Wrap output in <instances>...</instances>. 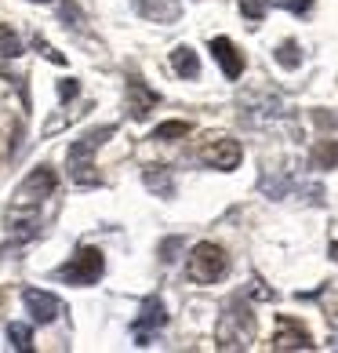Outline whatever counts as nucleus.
Returning <instances> with one entry per match:
<instances>
[{
  "mask_svg": "<svg viewBox=\"0 0 338 353\" xmlns=\"http://www.w3.org/2000/svg\"><path fill=\"white\" fill-rule=\"evenodd\" d=\"M8 339H11V346L22 350V353H30V350H33V332H30V324L11 321V324H8Z\"/></svg>",
  "mask_w": 338,
  "mask_h": 353,
  "instance_id": "nucleus-16",
  "label": "nucleus"
},
{
  "mask_svg": "<svg viewBox=\"0 0 338 353\" xmlns=\"http://www.w3.org/2000/svg\"><path fill=\"white\" fill-rule=\"evenodd\" d=\"M146 186L153 190V193H160V197H171L175 193V182H171V175H160V172H153V168H146Z\"/></svg>",
  "mask_w": 338,
  "mask_h": 353,
  "instance_id": "nucleus-19",
  "label": "nucleus"
},
{
  "mask_svg": "<svg viewBox=\"0 0 338 353\" xmlns=\"http://www.w3.org/2000/svg\"><path fill=\"white\" fill-rule=\"evenodd\" d=\"M55 186H59V175L51 172L47 164H41V168H33V172L19 182L15 204H19V208H41L51 193H55Z\"/></svg>",
  "mask_w": 338,
  "mask_h": 353,
  "instance_id": "nucleus-5",
  "label": "nucleus"
},
{
  "mask_svg": "<svg viewBox=\"0 0 338 353\" xmlns=\"http://www.w3.org/2000/svg\"><path fill=\"white\" fill-rule=\"evenodd\" d=\"M171 70L182 77V81H193V77L200 73V62H197V55H193V48L178 44V48L171 51Z\"/></svg>",
  "mask_w": 338,
  "mask_h": 353,
  "instance_id": "nucleus-13",
  "label": "nucleus"
},
{
  "mask_svg": "<svg viewBox=\"0 0 338 353\" xmlns=\"http://www.w3.org/2000/svg\"><path fill=\"white\" fill-rule=\"evenodd\" d=\"M167 324V310H164V299L160 295H146L142 299V310L131 324V335H135V346H149L153 335Z\"/></svg>",
  "mask_w": 338,
  "mask_h": 353,
  "instance_id": "nucleus-6",
  "label": "nucleus"
},
{
  "mask_svg": "<svg viewBox=\"0 0 338 353\" xmlns=\"http://www.w3.org/2000/svg\"><path fill=\"white\" fill-rule=\"evenodd\" d=\"M331 259H335V263H338V241L331 244Z\"/></svg>",
  "mask_w": 338,
  "mask_h": 353,
  "instance_id": "nucleus-24",
  "label": "nucleus"
},
{
  "mask_svg": "<svg viewBox=\"0 0 338 353\" xmlns=\"http://www.w3.org/2000/svg\"><path fill=\"white\" fill-rule=\"evenodd\" d=\"M240 157H244L240 142L226 139V135H215L200 146V161L207 168H215V172H233V168H240Z\"/></svg>",
  "mask_w": 338,
  "mask_h": 353,
  "instance_id": "nucleus-7",
  "label": "nucleus"
},
{
  "mask_svg": "<svg viewBox=\"0 0 338 353\" xmlns=\"http://www.w3.org/2000/svg\"><path fill=\"white\" fill-rule=\"evenodd\" d=\"M59 95H62V99H73V95H76V81H62V84H59Z\"/></svg>",
  "mask_w": 338,
  "mask_h": 353,
  "instance_id": "nucleus-23",
  "label": "nucleus"
},
{
  "mask_svg": "<svg viewBox=\"0 0 338 353\" xmlns=\"http://www.w3.org/2000/svg\"><path fill=\"white\" fill-rule=\"evenodd\" d=\"M102 273H106V259H102L98 248H76V252L66 259V263L59 266L55 277H59V281H66V284H81V288H87V284H95Z\"/></svg>",
  "mask_w": 338,
  "mask_h": 353,
  "instance_id": "nucleus-3",
  "label": "nucleus"
},
{
  "mask_svg": "<svg viewBox=\"0 0 338 353\" xmlns=\"http://www.w3.org/2000/svg\"><path fill=\"white\" fill-rule=\"evenodd\" d=\"M255 339V313L240 306V299L218 321V350H248Z\"/></svg>",
  "mask_w": 338,
  "mask_h": 353,
  "instance_id": "nucleus-2",
  "label": "nucleus"
},
{
  "mask_svg": "<svg viewBox=\"0 0 338 353\" xmlns=\"http://www.w3.org/2000/svg\"><path fill=\"white\" fill-rule=\"evenodd\" d=\"M211 51H215V62L226 73V81H240V77H244V55H240V48L233 44L229 37H215Z\"/></svg>",
  "mask_w": 338,
  "mask_h": 353,
  "instance_id": "nucleus-11",
  "label": "nucleus"
},
{
  "mask_svg": "<svg viewBox=\"0 0 338 353\" xmlns=\"http://www.w3.org/2000/svg\"><path fill=\"white\" fill-rule=\"evenodd\" d=\"M189 281H197V284H215L222 273L229 270V259H226V252L218 244H211V241H200L197 248L189 252Z\"/></svg>",
  "mask_w": 338,
  "mask_h": 353,
  "instance_id": "nucleus-4",
  "label": "nucleus"
},
{
  "mask_svg": "<svg viewBox=\"0 0 338 353\" xmlns=\"http://www.w3.org/2000/svg\"><path fill=\"white\" fill-rule=\"evenodd\" d=\"M273 346L277 350H313V335H309L298 321L280 317L277 321V335H273Z\"/></svg>",
  "mask_w": 338,
  "mask_h": 353,
  "instance_id": "nucleus-10",
  "label": "nucleus"
},
{
  "mask_svg": "<svg viewBox=\"0 0 338 353\" xmlns=\"http://www.w3.org/2000/svg\"><path fill=\"white\" fill-rule=\"evenodd\" d=\"M135 8L149 22H178V15H182L178 0H135Z\"/></svg>",
  "mask_w": 338,
  "mask_h": 353,
  "instance_id": "nucleus-12",
  "label": "nucleus"
},
{
  "mask_svg": "<svg viewBox=\"0 0 338 353\" xmlns=\"http://www.w3.org/2000/svg\"><path fill=\"white\" fill-rule=\"evenodd\" d=\"M273 8H284V11H295V15H306L309 8H313V0H266Z\"/></svg>",
  "mask_w": 338,
  "mask_h": 353,
  "instance_id": "nucleus-21",
  "label": "nucleus"
},
{
  "mask_svg": "<svg viewBox=\"0 0 338 353\" xmlns=\"http://www.w3.org/2000/svg\"><path fill=\"white\" fill-rule=\"evenodd\" d=\"M240 11H244L251 22H262V19H266V0H240Z\"/></svg>",
  "mask_w": 338,
  "mask_h": 353,
  "instance_id": "nucleus-20",
  "label": "nucleus"
},
{
  "mask_svg": "<svg viewBox=\"0 0 338 353\" xmlns=\"http://www.w3.org/2000/svg\"><path fill=\"white\" fill-rule=\"evenodd\" d=\"M277 62H280L284 70H298V66H302V51H298V44L295 41L277 44Z\"/></svg>",
  "mask_w": 338,
  "mask_h": 353,
  "instance_id": "nucleus-18",
  "label": "nucleus"
},
{
  "mask_svg": "<svg viewBox=\"0 0 338 353\" xmlns=\"http://www.w3.org/2000/svg\"><path fill=\"white\" fill-rule=\"evenodd\" d=\"M189 132H193L189 121H164L157 132H153V139L157 142H178V139H186Z\"/></svg>",
  "mask_w": 338,
  "mask_h": 353,
  "instance_id": "nucleus-15",
  "label": "nucleus"
},
{
  "mask_svg": "<svg viewBox=\"0 0 338 353\" xmlns=\"http://www.w3.org/2000/svg\"><path fill=\"white\" fill-rule=\"evenodd\" d=\"M178 248H182V237H167L164 241V248H160V259H164V263H175V252H178Z\"/></svg>",
  "mask_w": 338,
  "mask_h": 353,
  "instance_id": "nucleus-22",
  "label": "nucleus"
},
{
  "mask_svg": "<svg viewBox=\"0 0 338 353\" xmlns=\"http://www.w3.org/2000/svg\"><path fill=\"white\" fill-rule=\"evenodd\" d=\"M22 306H25V313H30L36 324H51L62 313L59 295L41 292V288H25V292H22Z\"/></svg>",
  "mask_w": 338,
  "mask_h": 353,
  "instance_id": "nucleus-8",
  "label": "nucleus"
},
{
  "mask_svg": "<svg viewBox=\"0 0 338 353\" xmlns=\"http://www.w3.org/2000/svg\"><path fill=\"white\" fill-rule=\"evenodd\" d=\"M22 55V41L11 26H0V59H19Z\"/></svg>",
  "mask_w": 338,
  "mask_h": 353,
  "instance_id": "nucleus-17",
  "label": "nucleus"
},
{
  "mask_svg": "<svg viewBox=\"0 0 338 353\" xmlns=\"http://www.w3.org/2000/svg\"><path fill=\"white\" fill-rule=\"evenodd\" d=\"M116 135V128L106 124V128H91L87 135H81L70 146V179L76 182V186H102V175L95 172V150L106 146V142Z\"/></svg>",
  "mask_w": 338,
  "mask_h": 353,
  "instance_id": "nucleus-1",
  "label": "nucleus"
},
{
  "mask_svg": "<svg viewBox=\"0 0 338 353\" xmlns=\"http://www.w3.org/2000/svg\"><path fill=\"white\" fill-rule=\"evenodd\" d=\"M309 157H313V164H317V168H324V172L338 168V139H324V142H317Z\"/></svg>",
  "mask_w": 338,
  "mask_h": 353,
  "instance_id": "nucleus-14",
  "label": "nucleus"
},
{
  "mask_svg": "<svg viewBox=\"0 0 338 353\" xmlns=\"http://www.w3.org/2000/svg\"><path fill=\"white\" fill-rule=\"evenodd\" d=\"M160 95L153 91L142 77H127V113L135 117V121H146V117L157 110Z\"/></svg>",
  "mask_w": 338,
  "mask_h": 353,
  "instance_id": "nucleus-9",
  "label": "nucleus"
},
{
  "mask_svg": "<svg viewBox=\"0 0 338 353\" xmlns=\"http://www.w3.org/2000/svg\"><path fill=\"white\" fill-rule=\"evenodd\" d=\"M33 4H51V0H33Z\"/></svg>",
  "mask_w": 338,
  "mask_h": 353,
  "instance_id": "nucleus-25",
  "label": "nucleus"
}]
</instances>
